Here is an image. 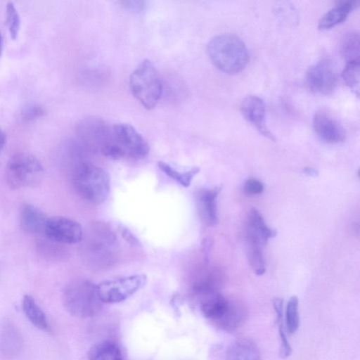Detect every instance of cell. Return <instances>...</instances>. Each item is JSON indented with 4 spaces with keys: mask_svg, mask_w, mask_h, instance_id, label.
I'll return each mask as SVG.
<instances>
[{
    "mask_svg": "<svg viewBox=\"0 0 360 360\" xmlns=\"http://www.w3.org/2000/svg\"><path fill=\"white\" fill-rule=\"evenodd\" d=\"M207 51L212 63L228 74L240 72L248 61V51L245 43L232 34L214 37L207 44Z\"/></svg>",
    "mask_w": 360,
    "mask_h": 360,
    "instance_id": "6da1fadb",
    "label": "cell"
},
{
    "mask_svg": "<svg viewBox=\"0 0 360 360\" xmlns=\"http://www.w3.org/2000/svg\"><path fill=\"white\" fill-rule=\"evenodd\" d=\"M145 139L131 124L119 123L111 126L109 139L101 148L102 154L109 158H143L149 152Z\"/></svg>",
    "mask_w": 360,
    "mask_h": 360,
    "instance_id": "7a4b0ae2",
    "label": "cell"
},
{
    "mask_svg": "<svg viewBox=\"0 0 360 360\" xmlns=\"http://www.w3.org/2000/svg\"><path fill=\"white\" fill-rule=\"evenodd\" d=\"M72 181L77 194L91 204H101L109 196L110 176L100 167L85 163L78 165L73 172Z\"/></svg>",
    "mask_w": 360,
    "mask_h": 360,
    "instance_id": "3957f363",
    "label": "cell"
},
{
    "mask_svg": "<svg viewBox=\"0 0 360 360\" xmlns=\"http://www.w3.org/2000/svg\"><path fill=\"white\" fill-rule=\"evenodd\" d=\"M63 300L66 310L79 318L96 315L103 303L98 294L97 285L85 279H77L68 284Z\"/></svg>",
    "mask_w": 360,
    "mask_h": 360,
    "instance_id": "277c9868",
    "label": "cell"
},
{
    "mask_svg": "<svg viewBox=\"0 0 360 360\" xmlns=\"http://www.w3.org/2000/svg\"><path fill=\"white\" fill-rule=\"evenodd\" d=\"M129 87L134 96L146 109L153 108L162 93V83L154 64L143 60L129 77Z\"/></svg>",
    "mask_w": 360,
    "mask_h": 360,
    "instance_id": "5b68a950",
    "label": "cell"
},
{
    "mask_svg": "<svg viewBox=\"0 0 360 360\" xmlns=\"http://www.w3.org/2000/svg\"><path fill=\"white\" fill-rule=\"evenodd\" d=\"M5 176L7 184L13 189L36 187L43 180L44 168L32 154L17 153L8 160Z\"/></svg>",
    "mask_w": 360,
    "mask_h": 360,
    "instance_id": "8992f818",
    "label": "cell"
},
{
    "mask_svg": "<svg viewBox=\"0 0 360 360\" xmlns=\"http://www.w3.org/2000/svg\"><path fill=\"white\" fill-rule=\"evenodd\" d=\"M147 281L143 274H134L97 285L98 296L103 303L121 302L142 288Z\"/></svg>",
    "mask_w": 360,
    "mask_h": 360,
    "instance_id": "52a82bcc",
    "label": "cell"
},
{
    "mask_svg": "<svg viewBox=\"0 0 360 360\" xmlns=\"http://www.w3.org/2000/svg\"><path fill=\"white\" fill-rule=\"evenodd\" d=\"M44 237L62 244H74L83 238V229L77 221L61 216L49 217L44 229Z\"/></svg>",
    "mask_w": 360,
    "mask_h": 360,
    "instance_id": "ba28073f",
    "label": "cell"
},
{
    "mask_svg": "<svg viewBox=\"0 0 360 360\" xmlns=\"http://www.w3.org/2000/svg\"><path fill=\"white\" fill-rule=\"evenodd\" d=\"M306 81L309 89L314 93L330 94L336 85V75L331 62L323 59L310 67Z\"/></svg>",
    "mask_w": 360,
    "mask_h": 360,
    "instance_id": "9c48e42d",
    "label": "cell"
},
{
    "mask_svg": "<svg viewBox=\"0 0 360 360\" xmlns=\"http://www.w3.org/2000/svg\"><path fill=\"white\" fill-rule=\"evenodd\" d=\"M111 127L97 117H88L77 124V132L81 139L100 150L108 141Z\"/></svg>",
    "mask_w": 360,
    "mask_h": 360,
    "instance_id": "30bf717a",
    "label": "cell"
},
{
    "mask_svg": "<svg viewBox=\"0 0 360 360\" xmlns=\"http://www.w3.org/2000/svg\"><path fill=\"white\" fill-rule=\"evenodd\" d=\"M313 128L321 140L329 143L342 142L346 137V132L342 125L323 110H319L314 114Z\"/></svg>",
    "mask_w": 360,
    "mask_h": 360,
    "instance_id": "8fae6325",
    "label": "cell"
},
{
    "mask_svg": "<svg viewBox=\"0 0 360 360\" xmlns=\"http://www.w3.org/2000/svg\"><path fill=\"white\" fill-rule=\"evenodd\" d=\"M240 110L245 119L262 135L271 140H275L266 126L265 105L259 97L253 95L246 96L241 102Z\"/></svg>",
    "mask_w": 360,
    "mask_h": 360,
    "instance_id": "7c38bea8",
    "label": "cell"
},
{
    "mask_svg": "<svg viewBox=\"0 0 360 360\" xmlns=\"http://www.w3.org/2000/svg\"><path fill=\"white\" fill-rule=\"evenodd\" d=\"M276 235V232L266 225L260 212L255 207L251 208L246 227L247 245L262 248L268 239Z\"/></svg>",
    "mask_w": 360,
    "mask_h": 360,
    "instance_id": "4fadbf2b",
    "label": "cell"
},
{
    "mask_svg": "<svg viewBox=\"0 0 360 360\" xmlns=\"http://www.w3.org/2000/svg\"><path fill=\"white\" fill-rule=\"evenodd\" d=\"M219 188H202L195 193V202L201 221L207 226H213L217 223V198Z\"/></svg>",
    "mask_w": 360,
    "mask_h": 360,
    "instance_id": "5bb4252c",
    "label": "cell"
},
{
    "mask_svg": "<svg viewBox=\"0 0 360 360\" xmlns=\"http://www.w3.org/2000/svg\"><path fill=\"white\" fill-rule=\"evenodd\" d=\"M23 347L20 331L12 323H4L0 327V354L7 360L17 357Z\"/></svg>",
    "mask_w": 360,
    "mask_h": 360,
    "instance_id": "9a60e30c",
    "label": "cell"
},
{
    "mask_svg": "<svg viewBox=\"0 0 360 360\" xmlns=\"http://www.w3.org/2000/svg\"><path fill=\"white\" fill-rule=\"evenodd\" d=\"M247 315V311L241 304L229 300L224 311L212 324L223 331L233 332L243 323Z\"/></svg>",
    "mask_w": 360,
    "mask_h": 360,
    "instance_id": "2e32d148",
    "label": "cell"
},
{
    "mask_svg": "<svg viewBox=\"0 0 360 360\" xmlns=\"http://www.w3.org/2000/svg\"><path fill=\"white\" fill-rule=\"evenodd\" d=\"M49 217L37 207L27 204L22 207L20 223L22 230L30 234L44 236Z\"/></svg>",
    "mask_w": 360,
    "mask_h": 360,
    "instance_id": "e0dca14e",
    "label": "cell"
},
{
    "mask_svg": "<svg viewBox=\"0 0 360 360\" xmlns=\"http://www.w3.org/2000/svg\"><path fill=\"white\" fill-rule=\"evenodd\" d=\"M226 360H261V355L253 341L247 338H240L229 346Z\"/></svg>",
    "mask_w": 360,
    "mask_h": 360,
    "instance_id": "ac0fdd59",
    "label": "cell"
},
{
    "mask_svg": "<svg viewBox=\"0 0 360 360\" xmlns=\"http://www.w3.org/2000/svg\"><path fill=\"white\" fill-rule=\"evenodd\" d=\"M356 6V1L345 0L337 4L326 12L319 22L320 29H329L343 22L349 12Z\"/></svg>",
    "mask_w": 360,
    "mask_h": 360,
    "instance_id": "d6986e66",
    "label": "cell"
},
{
    "mask_svg": "<svg viewBox=\"0 0 360 360\" xmlns=\"http://www.w3.org/2000/svg\"><path fill=\"white\" fill-rule=\"evenodd\" d=\"M22 311L30 323L42 330L49 329L46 316L30 295H25L22 301Z\"/></svg>",
    "mask_w": 360,
    "mask_h": 360,
    "instance_id": "ffe728a7",
    "label": "cell"
},
{
    "mask_svg": "<svg viewBox=\"0 0 360 360\" xmlns=\"http://www.w3.org/2000/svg\"><path fill=\"white\" fill-rule=\"evenodd\" d=\"M89 360H122V353L116 343L103 340L94 345L88 353Z\"/></svg>",
    "mask_w": 360,
    "mask_h": 360,
    "instance_id": "44dd1931",
    "label": "cell"
},
{
    "mask_svg": "<svg viewBox=\"0 0 360 360\" xmlns=\"http://www.w3.org/2000/svg\"><path fill=\"white\" fill-rule=\"evenodd\" d=\"M158 165L164 174L184 187H188L194 176L200 172L198 167H193L188 170L181 172L163 161H159Z\"/></svg>",
    "mask_w": 360,
    "mask_h": 360,
    "instance_id": "7402d4cb",
    "label": "cell"
},
{
    "mask_svg": "<svg viewBox=\"0 0 360 360\" xmlns=\"http://www.w3.org/2000/svg\"><path fill=\"white\" fill-rule=\"evenodd\" d=\"M341 52L346 62L359 61V35L349 32L342 40Z\"/></svg>",
    "mask_w": 360,
    "mask_h": 360,
    "instance_id": "603a6c76",
    "label": "cell"
},
{
    "mask_svg": "<svg viewBox=\"0 0 360 360\" xmlns=\"http://www.w3.org/2000/svg\"><path fill=\"white\" fill-rule=\"evenodd\" d=\"M284 323L289 334L295 333L300 324L298 299L292 296L288 302L284 315Z\"/></svg>",
    "mask_w": 360,
    "mask_h": 360,
    "instance_id": "cb8c5ba5",
    "label": "cell"
},
{
    "mask_svg": "<svg viewBox=\"0 0 360 360\" xmlns=\"http://www.w3.org/2000/svg\"><path fill=\"white\" fill-rule=\"evenodd\" d=\"M359 61L346 62L345 67L342 72V77L345 83L359 96Z\"/></svg>",
    "mask_w": 360,
    "mask_h": 360,
    "instance_id": "d4e9b609",
    "label": "cell"
},
{
    "mask_svg": "<svg viewBox=\"0 0 360 360\" xmlns=\"http://www.w3.org/2000/svg\"><path fill=\"white\" fill-rule=\"evenodd\" d=\"M6 21L11 37L15 39L20 28V18L15 5L12 2H8L6 5Z\"/></svg>",
    "mask_w": 360,
    "mask_h": 360,
    "instance_id": "484cf974",
    "label": "cell"
},
{
    "mask_svg": "<svg viewBox=\"0 0 360 360\" xmlns=\"http://www.w3.org/2000/svg\"><path fill=\"white\" fill-rule=\"evenodd\" d=\"M248 257L250 266L257 276L265 272V262L262 249L256 247L248 246Z\"/></svg>",
    "mask_w": 360,
    "mask_h": 360,
    "instance_id": "4316f807",
    "label": "cell"
},
{
    "mask_svg": "<svg viewBox=\"0 0 360 360\" xmlns=\"http://www.w3.org/2000/svg\"><path fill=\"white\" fill-rule=\"evenodd\" d=\"M44 114L43 107L37 103H31L25 106L21 112L22 118L27 122L39 118Z\"/></svg>",
    "mask_w": 360,
    "mask_h": 360,
    "instance_id": "83f0119b",
    "label": "cell"
},
{
    "mask_svg": "<svg viewBox=\"0 0 360 360\" xmlns=\"http://www.w3.org/2000/svg\"><path fill=\"white\" fill-rule=\"evenodd\" d=\"M280 339L279 355L282 359L288 358L292 353V347L285 330H278Z\"/></svg>",
    "mask_w": 360,
    "mask_h": 360,
    "instance_id": "f1b7e54d",
    "label": "cell"
},
{
    "mask_svg": "<svg viewBox=\"0 0 360 360\" xmlns=\"http://www.w3.org/2000/svg\"><path fill=\"white\" fill-rule=\"evenodd\" d=\"M264 190L263 184L256 179H248L244 185V191L248 194H259Z\"/></svg>",
    "mask_w": 360,
    "mask_h": 360,
    "instance_id": "f546056e",
    "label": "cell"
},
{
    "mask_svg": "<svg viewBox=\"0 0 360 360\" xmlns=\"http://www.w3.org/2000/svg\"><path fill=\"white\" fill-rule=\"evenodd\" d=\"M122 6L131 12L139 13L144 11L147 6V2L139 0L122 1L120 2Z\"/></svg>",
    "mask_w": 360,
    "mask_h": 360,
    "instance_id": "4dcf8cb0",
    "label": "cell"
},
{
    "mask_svg": "<svg viewBox=\"0 0 360 360\" xmlns=\"http://www.w3.org/2000/svg\"><path fill=\"white\" fill-rule=\"evenodd\" d=\"M122 233L124 238H125V240H127L129 243L131 244L137 243V240L134 237V236L131 233L129 232V231L127 229H122Z\"/></svg>",
    "mask_w": 360,
    "mask_h": 360,
    "instance_id": "1f68e13d",
    "label": "cell"
},
{
    "mask_svg": "<svg viewBox=\"0 0 360 360\" xmlns=\"http://www.w3.org/2000/svg\"><path fill=\"white\" fill-rule=\"evenodd\" d=\"M303 172L310 176H317L319 172L316 169L313 167H306L303 169Z\"/></svg>",
    "mask_w": 360,
    "mask_h": 360,
    "instance_id": "d6a6232c",
    "label": "cell"
},
{
    "mask_svg": "<svg viewBox=\"0 0 360 360\" xmlns=\"http://www.w3.org/2000/svg\"><path fill=\"white\" fill-rule=\"evenodd\" d=\"M6 144V134L0 127V153L3 150Z\"/></svg>",
    "mask_w": 360,
    "mask_h": 360,
    "instance_id": "836d02e7",
    "label": "cell"
},
{
    "mask_svg": "<svg viewBox=\"0 0 360 360\" xmlns=\"http://www.w3.org/2000/svg\"><path fill=\"white\" fill-rule=\"evenodd\" d=\"M2 49H3V39H2L1 34L0 32V56L1 55Z\"/></svg>",
    "mask_w": 360,
    "mask_h": 360,
    "instance_id": "e575fe53",
    "label": "cell"
}]
</instances>
